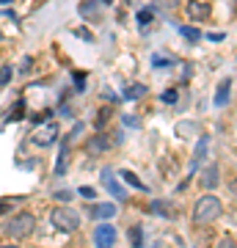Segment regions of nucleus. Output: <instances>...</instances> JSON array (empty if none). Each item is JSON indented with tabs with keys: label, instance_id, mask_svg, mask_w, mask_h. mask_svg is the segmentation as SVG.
<instances>
[{
	"label": "nucleus",
	"instance_id": "c9c22d12",
	"mask_svg": "<svg viewBox=\"0 0 237 248\" xmlns=\"http://www.w3.org/2000/svg\"><path fill=\"white\" fill-rule=\"evenodd\" d=\"M99 3H113V0H99Z\"/></svg>",
	"mask_w": 237,
	"mask_h": 248
},
{
	"label": "nucleus",
	"instance_id": "0eeeda50",
	"mask_svg": "<svg viewBox=\"0 0 237 248\" xmlns=\"http://www.w3.org/2000/svg\"><path fill=\"white\" fill-rule=\"evenodd\" d=\"M94 246L97 248H113L116 246V226L111 223H99L97 229H94Z\"/></svg>",
	"mask_w": 237,
	"mask_h": 248
},
{
	"label": "nucleus",
	"instance_id": "72a5a7b5",
	"mask_svg": "<svg viewBox=\"0 0 237 248\" xmlns=\"http://www.w3.org/2000/svg\"><path fill=\"white\" fill-rule=\"evenodd\" d=\"M232 193H237V185H235V182H232Z\"/></svg>",
	"mask_w": 237,
	"mask_h": 248
},
{
	"label": "nucleus",
	"instance_id": "5701e85b",
	"mask_svg": "<svg viewBox=\"0 0 237 248\" xmlns=\"http://www.w3.org/2000/svg\"><path fill=\"white\" fill-rule=\"evenodd\" d=\"M163 102H166V105H176V89H166L163 91Z\"/></svg>",
	"mask_w": 237,
	"mask_h": 248
},
{
	"label": "nucleus",
	"instance_id": "6e6552de",
	"mask_svg": "<svg viewBox=\"0 0 237 248\" xmlns=\"http://www.w3.org/2000/svg\"><path fill=\"white\" fill-rule=\"evenodd\" d=\"M80 17L86 22H99L102 19V11H99V0H80Z\"/></svg>",
	"mask_w": 237,
	"mask_h": 248
},
{
	"label": "nucleus",
	"instance_id": "c756f323",
	"mask_svg": "<svg viewBox=\"0 0 237 248\" xmlns=\"http://www.w3.org/2000/svg\"><path fill=\"white\" fill-rule=\"evenodd\" d=\"M102 97H105L108 102H116V99H119V97H116V94H113L111 89H105V91H102Z\"/></svg>",
	"mask_w": 237,
	"mask_h": 248
},
{
	"label": "nucleus",
	"instance_id": "f3484780",
	"mask_svg": "<svg viewBox=\"0 0 237 248\" xmlns=\"http://www.w3.org/2000/svg\"><path fill=\"white\" fill-rule=\"evenodd\" d=\"M168 207H171V204H166V202H152V213L163 215V218H174V213H171Z\"/></svg>",
	"mask_w": 237,
	"mask_h": 248
},
{
	"label": "nucleus",
	"instance_id": "2eb2a0df",
	"mask_svg": "<svg viewBox=\"0 0 237 248\" xmlns=\"http://www.w3.org/2000/svg\"><path fill=\"white\" fill-rule=\"evenodd\" d=\"M122 179H124L130 187H135V190H146V185H143V182H141V179L135 177L132 171H122Z\"/></svg>",
	"mask_w": 237,
	"mask_h": 248
},
{
	"label": "nucleus",
	"instance_id": "473e14b6",
	"mask_svg": "<svg viewBox=\"0 0 237 248\" xmlns=\"http://www.w3.org/2000/svg\"><path fill=\"white\" fill-rule=\"evenodd\" d=\"M9 3H14V0H0V6H9Z\"/></svg>",
	"mask_w": 237,
	"mask_h": 248
},
{
	"label": "nucleus",
	"instance_id": "ddd939ff",
	"mask_svg": "<svg viewBox=\"0 0 237 248\" xmlns=\"http://www.w3.org/2000/svg\"><path fill=\"white\" fill-rule=\"evenodd\" d=\"M116 213H119V210H116V204H111V202H102V204L94 207V218H99V221H108V218H113Z\"/></svg>",
	"mask_w": 237,
	"mask_h": 248
},
{
	"label": "nucleus",
	"instance_id": "39448f33",
	"mask_svg": "<svg viewBox=\"0 0 237 248\" xmlns=\"http://www.w3.org/2000/svg\"><path fill=\"white\" fill-rule=\"evenodd\" d=\"M207 149H210V138H207V135H202V138H199V143H196L193 160H190V174H188V182H190V177H196V174H199V171L204 169V160H207Z\"/></svg>",
	"mask_w": 237,
	"mask_h": 248
},
{
	"label": "nucleus",
	"instance_id": "4be33fe9",
	"mask_svg": "<svg viewBox=\"0 0 237 248\" xmlns=\"http://www.w3.org/2000/svg\"><path fill=\"white\" fill-rule=\"evenodd\" d=\"M176 133H179V135H190V133H196V124L193 122H190V124H188V122L176 124Z\"/></svg>",
	"mask_w": 237,
	"mask_h": 248
},
{
	"label": "nucleus",
	"instance_id": "a878e982",
	"mask_svg": "<svg viewBox=\"0 0 237 248\" xmlns=\"http://www.w3.org/2000/svg\"><path fill=\"white\" fill-rule=\"evenodd\" d=\"M122 124H127V127H132V130H138L141 127L138 116H122Z\"/></svg>",
	"mask_w": 237,
	"mask_h": 248
},
{
	"label": "nucleus",
	"instance_id": "423d86ee",
	"mask_svg": "<svg viewBox=\"0 0 237 248\" xmlns=\"http://www.w3.org/2000/svg\"><path fill=\"white\" fill-rule=\"evenodd\" d=\"M99 177H102V187H105L111 196H113L116 202H127V190L119 185V179H116L113 171H111V169H102V174H99Z\"/></svg>",
	"mask_w": 237,
	"mask_h": 248
},
{
	"label": "nucleus",
	"instance_id": "cd10ccee",
	"mask_svg": "<svg viewBox=\"0 0 237 248\" xmlns=\"http://www.w3.org/2000/svg\"><path fill=\"white\" fill-rule=\"evenodd\" d=\"M80 196H86V199H94V196H97V190H94V187H80Z\"/></svg>",
	"mask_w": 237,
	"mask_h": 248
},
{
	"label": "nucleus",
	"instance_id": "4468645a",
	"mask_svg": "<svg viewBox=\"0 0 237 248\" xmlns=\"http://www.w3.org/2000/svg\"><path fill=\"white\" fill-rule=\"evenodd\" d=\"M146 86H143V83H132V86H127V89H124V94L122 97L124 99H141V97H146Z\"/></svg>",
	"mask_w": 237,
	"mask_h": 248
},
{
	"label": "nucleus",
	"instance_id": "9d476101",
	"mask_svg": "<svg viewBox=\"0 0 237 248\" xmlns=\"http://www.w3.org/2000/svg\"><path fill=\"white\" fill-rule=\"evenodd\" d=\"M108 149H111V143H108L105 135H94V138L86 141V152L91 155V157H99V155H105Z\"/></svg>",
	"mask_w": 237,
	"mask_h": 248
},
{
	"label": "nucleus",
	"instance_id": "bb28decb",
	"mask_svg": "<svg viewBox=\"0 0 237 248\" xmlns=\"http://www.w3.org/2000/svg\"><path fill=\"white\" fill-rule=\"evenodd\" d=\"M215 248H237V246H235V240L232 237H223V240H218V246Z\"/></svg>",
	"mask_w": 237,
	"mask_h": 248
},
{
	"label": "nucleus",
	"instance_id": "6ab92c4d",
	"mask_svg": "<svg viewBox=\"0 0 237 248\" xmlns=\"http://www.w3.org/2000/svg\"><path fill=\"white\" fill-rule=\"evenodd\" d=\"M179 33H182L185 39H190V42H199V39H202V33H199L196 28H190V25H179Z\"/></svg>",
	"mask_w": 237,
	"mask_h": 248
},
{
	"label": "nucleus",
	"instance_id": "f704fd0d",
	"mask_svg": "<svg viewBox=\"0 0 237 248\" xmlns=\"http://www.w3.org/2000/svg\"><path fill=\"white\" fill-rule=\"evenodd\" d=\"M0 248H19V246H0Z\"/></svg>",
	"mask_w": 237,
	"mask_h": 248
},
{
	"label": "nucleus",
	"instance_id": "f03ea898",
	"mask_svg": "<svg viewBox=\"0 0 237 248\" xmlns=\"http://www.w3.org/2000/svg\"><path fill=\"white\" fill-rule=\"evenodd\" d=\"M50 221L58 232H78L80 229V215L72 210V207H55L53 213H50Z\"/></svg>",
	"mask_w": 237,
	"mask_h": 248
},
{
	"label": "nucleus",
	"instance_id": "b1692460",
	"mask_svg": "<svg viewBox=\"0 0 237 248\" xmlns=\"http://www.w3.org/2000/svg\"><path fill=\"white\" fill-rule=\"evenodd\" d=\"M75 89L86 91V72H75Z\"/></svg>",
	"mask_w": 237,
	"mask_h": 248
},
{
	"label": "nucleus",
	"instance_id": "2f4dec72",
	"mask_svg": "<svg viewBox=\"0 0 237 248\" xmlns=\"http://www.w3.org/2000/svg\"><path fill=\"white\" fill-rule=\"evenodd\" d=\"M207 39L210 42H223V33H207Z\"/></svg>",
	"mask_w": 237,
	"mask_h": 248
},
{
	"label": "nucleus",
	"instance_id": "7ed1b4c3",
	"mask_svg": "<svg viewBox=\"0 0 237 248\" xmlns=\"http://www.w3.org/2000/svg\"><path fill=\"white\" fill-rule=\"evenodd\" d=\"M33 229H36V215H31V213H19V215H14V218L6 223V234H9L11 240L28 237Z\"/></svg>",
	"mask_w": 237,
	"mask_h": 248
},
{
	"label": "nucleus",
	"instance_id": "7c9ffc66",
	"mask_svg": "<svg viewBox=\"0 0 237 248\" xmlns=\"http://www.w3.org/2000/svg\"><path fill=\"white\" fill-rule=\"evenodd\" d=\"M58 199H61V202H69L72 193H69V190H58Z\"/></svg>",
	"mask_w": 237,
	"mask_h": 248
},
{
	"label": "nucleus",
	"instance_id": "dca6fc26",
	"mask_svg": "<svg viewBox=\"0 0 237 248\" xmlns=\"http://www.w3.org/2000/svg\"><path fill=\"white\" fill-rule=\"evenodd\" d=\"M179 3H182V0H155L152 6L158 11H174V9H179Z\"/></svg>",
	"mask_w": 237,
	"mask_h": 248
},
{
	"label": "nucleus",
	"instance_id": "1a4fd4ad",
	"mask_svg": "<svg viewBox=\"0 0 237 248\" xmlns=\"http://www.w3.org/2000/svg\"><path fill=\"white\" fill-rule=\"evenodd\" d=\"M218 179H221L218 163H207V169L202 171V187L204 190H215L218 187Z\"/></svg>",
	"mask_w": 237,
	"mask_h": 248
},
{
	"label": "nucleus",
	"instance_id": "f8f14e48",
	"mask_svg": "<svg viewBox=\"0 0 237 248\" xmlns=\"http://www.w3.org/2000/svg\"><path fill=\"white\" fill-rule=\"evenodd\" d=\"M229 97H232V78H223L218 83V91H215V105L223 108L229 102Z\"/></svg>",
	"mask_w": 237,
	"mask_h": 248
},
{
	"label": "nucleus",
	"instance_id": "aec40b11",
	"mask_svg": "<svg viewBox=\"0 0 237 248\" xmlns=\"http://www.w3.org/2000/svg\"><path fill=\"white\" fill-rule=\"evenodd\" d=\"M11 75H14V69H11L9 63H3V66H0V89H3V86H9Z\"/></svg>",
	"mask_w": 237,
	"mask_h": 248
},
{
	"label": "nucleus",
	"instance_id": "a211bd4d",
	"mask_svg": "<svg viewBox=\"0 0 237 248\" xmlns=\"http://www.w3.org/2000/svg\"><path fill=\"white\" fill-rule=\"evenodd\" d=\"M130 240H132V248H143V229H141V226H132Z\"/></svg>",
	"mask_w": 237,
	"mask_h": 248
},
{
	"label": "nucleus",
	"instance_id": "c85d7f7f",
	"mask_svg": "<svg viewBox=\"0 0 237 248\" xmlns=\"http://www.w3.org/2000/svg\"><path fill=\"white\" fill-rule=\"evenodd\" d=\"M31 66H33V61H31V58H25V61H22V66H19V72H22V75H28V72H31Z\"/></svg>",
	"mask_w": 237,
	"mask_h": 248
},
{
	"label": "nucleus",
	"instance_id": "412c9836",
	"mask_svg": "<svg viewBox=\"0 0 237 248\" xmlns=\"http://www.w3.org/2000/svg\"><path fill=\"white\" fill-rule=\"evenodd\" d=\"M152 17H155V11H152V9H146V11H138V25H141V28H146V25L152 22Z\"/></svg>",
	"mask_w": 237,
	"mask_h": 248
},
{
	"label": "nucleus",
	"instance_id": "20e7f679",
	"mask_svg": "<svg viewBox=\"0 0 237 248\" xmlns=\"http://www.w3.org/2000/svg\"><path fill=\"white\" fill-rule=\"evenodd\" d=\"M55 141H58V124L55 122H47L44 127H39V130L31 135V143H33V146H42V149L53 146Z\"/></svg>",
	"mask_w": 237,
	"mask_h": 248
},
{
	"label": "nucleus",
	"instance_id": "9b49d317",
	"mask_svg": "<svg viewBox=\"0 0 237 248\" xmlns=\"http://www.w3.org/2000/svg\"><path fill=\"white\" fill-rule=\"evenodd\" d=\"M185 11H188V17L193 19V22H204V19L210 17V6L207 3H199V0H190Z\"/></svg>",
	"mask_w": 237,
	"mask_h": 248
},
{
	"label": "nucleus",
	"instance_id": "f257e3e1",
	"mask_svg": "<svg viewBox=\"0 0 237 248\" xmlns=\"http://www.w3.org/2000/svg\"><path fill=\"white\" fill-rule=\"evenodd\" d=\"M221 215H223V202L215 193L202 196L193 207V223H199V226H207V223L218 221Z\"/></svg>",
	"mask_w": 237,
	"mask_h": 248
},
{
	"label": "nucleus",
	"instance_id": "393cba45",
	"mask_svg": "<svg viewBox=\"0 0 237 248\" xmlns=\"http://www.w3.org/2000/svg\"><path fill=\"white\" fill-rule=\"evenodd\" d=\"M80 133H83V122H80V124H75V127H72V133L66 135V138H63V143H72V141H75V138H78Z\"/></svg>",
	"mask_w": 237,
	"mask_h": 248
}]
</instances>
